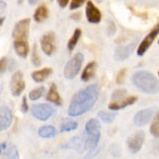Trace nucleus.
Listing matches in <instances>:
<instances>
[{
	"label": "nucleus",
	"instance_id": "1",
	"mask_svg": "<svg viewBox=\"0 0 159 159\" xmlns=\"http://www.w3.org/2000/svg\"><path fill=\"white\" fill-rule=\"evenodd\" d=\"M98 98L99 87L97 84L89 85L86 88L81 89L72 97L68 108V115L70 117L82 116L94 106Z\"/></svg>",
	"mask_w": 159,
	"mask_h": 159
},
{
	"label": "nucleus",
	"instance_id": "2",
	"mask_svg": "<svg viewBox=\"0 0 159 159\" xmlns=\"http://www.w3.org/2000/svg\"><path fill=\"white\" fill-rule=\"evenodd\" d=\"M132 82L139 90L145 93H156L159 90V82L153 73L148 71H137L133 74Z\"/></svg>",
	"mask_w": 159,
	"mask_h": 159
},
{
	"label": "nucleus",
	"instance_id": "3",
	"mask_svg": "<svg viewBox=\"0 0 159 159\" xmlns=\"http://www.w3.org/2000/svg\"><path fill=\"white\" fill-rule=\"evenodd\" d=\"M86 133V147L88 148H94L98 145L101 132H100L99 121L96 119H91L86 123L85 126Z\"/></svg>",
	"mask_w": 159,
	"mask_h": 159
},
{
	"label": "nucleus",
	"instance_id": "4",
	"mask_svg": "<svg viewBox=\"0 0 159 159\" xmlns=\"http://www.w3.org/2000/svg\"><path fill=\"white\" fill-rule=\"evenodd\" d=\"M84 61V56L82 53H76L70 61L66 64L64 69V76L68 80H72L79 74Z\"/></svg>",
	"mask_w": 159,
	"mask_h": 159
},
{
	"label": "nucleus",
	"instance_id": "5",
	"mask_svg": "<svg viewBox=\"0 0 159 159\" xmlns=\"http://www.w3.org/2000/svg\"><path fill=\"white\" fill-rule=\"evenodd\" d=\"M32 116L40 121H47L49 118L54 115L55 109L51 105L42 103V104H34L32 106Z\"/></svg>",
	"mask_w": 159,
	"mask_h": 159
},
{
	"label": "nucleus",
	"instance_id": "6",
	"mask_svg": "<svg viewBox=\"0 0 159 159\" xmlns=\"http://www.w3.org/2000/svg\"><path fill=\"white\" fill-rule=\"evenodd\" d=\"M30 18L21 19L15 25L13 29V37L15 40H27L29 35L30 28Z\"/></svg>",
	"mask_w": 159,
	"mask_h": 159
},
{
	"label": "nucleus",
	"instance_id": "7",
	"mask_svg": "<svg viewBox=\"0 0 159 159\" xmlns=\"http://www.w3.org/2000/svg\"><path fill=\"white\" fill-rule=\"evenodd\" d=\"M40 46H42V50L46 55H52L56 50L54 33L48 32L43 34L40 38Z\"/></svg>",
	"mask_w": 159,
	"mask_h": 159
},
{
	"label": "nucleus",
	"instance_id": "8",
	"mask_svg": "<svg viewBox=\"0 0 159 159\" xmlns=\"http://www.w3.org/2000/svg\"><path fill=\"white\" fill-rule=\"evenodd\" d=\"M158 34H159V24L156 25L155 28H154L147 36H145L144 39L140 43L139 47H138V49H137L138 56H142L145 54V52H147L148 50V48L151 47V45L154 43V40H155V38L157 37Z\"/></svg>",
	"mask_w": 159,
	"mask_h": 159
},
{
	"label": "nucleus",
	"instance_id": "9",
	"mask_svg": "<svg viewBox=\"0 0 159 159\" xmlns=\"http://www.w3.org/2000/svg\"><path fill=\"white\" fill-rule=\"evenodd\" d=\"M25 84L24 80V74L20 71H17L12 75L11 79V91L12 94L15 97H18L21 94V92L25 90Z\"/></svg>",
	"mask_w": 159,
	"mask_h": 159
},
{
	"label": "nucleus",
	"instance_id": "10",
	"mask_svg": "<svg viewBox=\"0 0 159 159\" xmlns=\"http://www.w3.org/2000/svg\"><path fill=\"white\" fill-rule=\"evenodd\" d=\"M144 137H145L144 133L141 132V130L130 136L129 140H127V147H129L130 152L132 153L139 152L140 148L143 145V142H144Z\"/></svg>",
	"mask_w": 159,
	"mask_h": 159
},
{
	"label": "nucleus",
	"instance_id": "11",
	"mask_svg": "<svg viewBox=\"0 0 159 159\" xmlns=\"http://www.w3.org/2000/svg\"><path fill=\"white\" fill-rule=\"evenodd\" d=\"M13 122V112L10 107L1 106L0 107V132L7 130L12 125Z\"/></svg>",
	"mask_w": 159,
	"mask_h": 159
},
{
	"label": "nucleus",
	"instance_id": "12",
	"mask_svg": "<svg viewBox=\"0 0 159 159\" xmlns=\"http://www.w3.org/2000/svg\"><path fill=\"white\" fill-rule=\"evenodd\" d=\"M86 17L90 24H99L101 21V12L99 11V9L94 6L92 1H88L86 4Z\"/></svg>",
	"mask_w": 159,
	"mask_h": 159
},
{
	"label": "nucleus",
	"instance_id": "13",
	"mask_svg": "<svg viewBox=\"0 0 159 159\" xmlns=\"http://www.w3.org/2000/svg\"><path fill=\"white\" fill-rule=\"evenodd\" d=\"M154 114V108H147L140 110L139 112L136 114L134 118V123L137 126H144L145 124H148L150 122L151 118L153 117Z\"/></svg>",
	"mask_w": 159,
	"mask_h": 159
},
{
	"label": "nucleus",
	"instance_id": "14",
	"mask_svg": "<svg viewBox=\"0 0 159 159\" xmlns=\"http://www.w3.org/2000/svg\"><path fill=\"white\" fill-rule=\"evenodd\" d=\"M135 48H136V42H132L126 46L119 47L116 50V53H115V58H116L117 61L126 60V58H129V56L132 55V53L134 52Z\"/></svg>",
	"mask_w": 159,
	"mask_h": 159
},
{
	"label": "nucleus",
	"instance_id": "15",
	"mask_svg": "<svg viewBox=\"0 0 159 159\" xmlns=\"http://www.w3.org/2000/svg\"><path fill=\"white\" fill-rule=\"evenodd\" d=\"M136 101H137V97H134V96L129 97V98H126V99L119 100V101H112L111 103L108 105V108L111 110H119L121 108H124V107L134 104Z\"/></svg>",
	"mask_w": 159,
	"mask_h": 159
},
{
	"label": "nucleus",
	"instance_id": "16",
	"mask_svg": "<svg viewBox=\"0 0 159 159\" xmlns=\"http://www.w3.org/2000/svg\"><path fill=\"white\" fill-rule=\"evenodd\" d=\"M14 49L20 57L25 58L29 53V43L28 40H14Z\"/></svg>",
	"mask_w": 159,
	"mask_h": 159
},
{
	"label": "nucleus",
	"instance_id": "17",
	"mask_svg": "<svg viewBox=\"0 0 159 159\" xmlns=\"http://www.w3.org/2000/svg\"><path fill=\"white\" fill-rule=\"evenodd\" d=\"M46 99H47L49 102L54 103L55 105H58V106L61 105V98L60 93H58L55 84H52V85H51L49 91H48V93H47V97H46Z\"/></svg>",
	"mask_w": 159,
	"mask_h": 159
},
{
	"label": "nucleus",
	"instance_id": "18",
	"mask_svg": "<svg viewBox=\"0 0 159 159\" xmlns=\"http://www.w3.org/2000/svg\"><path fill=\"white\" fill-rule=\"evenodd\" d=\"M96 69H97V63L96 61H90L83 70V73H82V76H81L82 81L87 82L93 78L94 74H96Z\"/></svg>",
	"mask_w": 159,
	"mask_h": 159
},
{
	"label": "nucleus",
	"instance_id": "19",
	"mask_svg": "<svg viewBox=\"0 0 159 159\" xmlns=\"http://www.w3.org/2000/svg\"><path fill=\"white\" fill-rule=\"evenodd\" d=\"M52 73V69L51 68H43L40 70H36L32 73V79L34 80L36 83H42L45 80H47L48 76Z\"/></svg>",
	"mask_w": 159,
	"mask_h": 159
},
{
	"label": "nucleus",
	"instance_id": "20",
	"mask_svg": "<svg viewBox=\"0 0 159 159\" xmlns=\"http://www.w3.org/2000/svg\"><path fill=\"white\" fill-rule=\"evenodd\" d=\"M48 15H49V11H48L46 6H40L36 9L34 13V20L36 22H43V20L47 19Z\"/></svg>",
	"mask_w": 159,
	"mask_h": 159
},
{
	"label": "nucleus",
	"instance_id": "21",
	"mask_svg": "<svg viewBox=\"0 0 159 159\" xmlns=\"http://www.w3.org/2000/svg\"><path fill=\"white\" fill-rule=\"evenodd\" d=\"M38 135L42 138H52L56 135V129L52 125H45L38 129Z\"/></svg>",
	"mask_w": 159,
	"mask_h": 159
},
{
	"label": "nucleus",
	"instance_id": "22",
	"mask_svg": "<svg viewBox=\"0 0 159 159\" xmlns=\"http://www.w3.org/2000/svg\"><path fill=\"white\" fill-rule=\"evenodd\" d=\"M81 34H82V31L80 29H76L75 31H74L73 35L71 36V38L69 39L68 42V50L69 51H72L74 50V48H75L76 43H78L80 37H81Z\"/></svg>",
	"mask_w": 159,
	"mask_h": 159
},
{
	"label": "nucleus",
	"instance_id": "23",
	"mask_svg": "<svg viewBox=\"0 0 159 159\" xmlns=\"http://www.w3.org/2000/svg\"><path fill=\"white\" fill-rule=\"evenodd\" d=\"M100 119L105 123H111L117 117L116 112H108V111H100L98 114Z\"/></svg>",
	"mask_w": 159,
	"mask_h": 159
},
{
	"label": "nucleus",
	"instance_id": "24",
	"mask_svg": "<svg viewBox=\"0 0 159 159\" xmlns=\"http://www.w3.org/2000/svg\"><path fill=\"white\" fill-rule=\"evenodd\" d=\"M4 159H19V154L15 145H10L7 148V152L4 154Z\"/></svg>",
	"mask_w": 159,
	"mask_h": 159
},
{
	"label": "nucleus",
	"instance_id": "25",
	"mask_svg": "<svg viewBox=\"0 0 159 159\" xmlns=\"http://www.w3.org/2000/svg\"><path fill=\"white\" fill-rule=\"evenodd\" d=\"M78 122L68 120V121H65L61 125V132H71V130L78 129Z\"/></svg>",
	"mask_w": 159,
	"mask_h": 159
},
{
	"label": "nucleus",
	"instance_id": "26",
	"mask_svg": "<svg viewBox=\"0 0 159 159\" xmlns=\"http://www.w3.org/2000/svg\"><path fill=\"white\" fill-rule=\"evenodd\" d=\"M43 92H45V87L43 86L38 87V88L33 89V90H31L29 92V98L30 100H32V101H36L40 97H43Z\"/></svg>",
	"mask_w": 159,
	"mask_h": 159
},
{
	"label": "nucleus",
	"instance_id": "27",
	"mask_svg": "<svg viewBox=\"0 0 159 159\" xmlns=\"http://www.w3.org/2000/svg\"><path fill=\"white\" fill-rule=\"evenodd\" d=\"M151 134L153 136H155L156 138H159V112L156 115L155 119L151 124V129H150Z\"/></svg>",
	"mask_w": 159,
	"mask_h": 159
},
{
	"label": "nucleus",
	"instance_id": "28",
	"mask_svg": "<svg viewBox=\"0 0 159 159\" xmlns=\"http://www.w3.org/2000/svg\"><path fill=\"white\" fill-rule=\"evenodd\" d=\"M31 61H32V64L34 66H40V64H42V61H40V56L38 55V51H37V47L36 45H34V47H33V50H32V57H31Z\"/></svg>",
	"mask_w": 159,
	"mask_h": 159
},
{
	"label": "nucleus",
	"instance_id": "29",
	"mask_svg": "<svg viewBox=\"0 0 159 159\" xmlns=\"http://www.w3.org/2000/svg\"><path fill=\"white\" fill-rule=\"evenodd\" d=\"M125 96H126V90H124V89H117L112 93L111 99L112 101H119V100L124 99Z\"/></svg>",
	"mask_w": 159,
	"mask_h": 159
},
{
	"label": "nucleus",
	"instance_id": "30",
	"mask_svg": "<svg viewBox=\"0 0 159 159\" xmlns=\"http://www.w3.org/2000/svg\"><path fill=\"white\" fill-rule=\"evenodd\" d=\"M7 64H9V60L7 57L0 58V75H2L7 69Z\"/></svg>",
	"mask_w": 159,
	"mask_h": 159
},
{
	"label": "nucleus",
	"instance_id": "31",
	"mask_svg": "<svg viewBox=\"0 0 159 159\" xmlns=\"http://www.w3.org/2000/svg\"><path fill=\"white\" fill-rule=\"evenodd\" d=\"M125 74H126V69H122V70L119 71V73H118V75H117V78H116L117 84H122L123 82H124Z\"/></svg>",
	"mask_w": 159,
	"mask_h": 159
},
{
	"label": "nucleus",
	"instance_id": "32",
	"mask_svg": "<svg viewBox=\"0 0 159 159\" xmlns=\"http://www.w3.org/2000/svg\"><path fill=\"white\" fill-rule=\"evenodd\" d=\"M85 2V0H71L70 2V10H75L82 6Z\"/></svg>",
	"mask_w": 159,
	"mask_h": 159
},
{
	"label": "nucleus",
	"instance_id": "33",
	"mask_svg": "<svg viewBox=\"0 0 159 159\" xmlns=\"http://www.w3.org/2000/svg\"><path fill=\"white\" fill-rule=\"evenodd\" d=\"M28 110H29V105H28L27 98L24 97L21 101V111L24 112V114H25V112H28Z\"/></svg>",
	"mask_w": 159,
	"mask_h": 159
},
{
	"label": "nucleus",
	"instance_id": "34",
	"mask_svg": "<svg viewBox=\"0 0 159 159\" xmlns=\"http://www.w3.org/2000/svg\"><path fill=\"white\" fill-rule=\"evenodd\" d=\"M7 3L3 1V0H0V15L4 14V12H6L7 10Z\"/></svg>",
	"mask_w": 159,
	"mask_h": 159
},
{
	"label": "nucleus",
	"instance_id": "35",
	"mask_svg": "<svg viewBox=\"0 0 159 159\" xmlns=\"http://www.w3.org/2000/svg\"><path fill=\"white\" fill-rule=\"evenodd\" d=\"M108 28L110 29V31H108V35H112V34H114V33H115V31H116V27H115L114 22L110 21V22H109Z\"/></svg>",
	"mask_w": 159,
	"mask_h": 159
},
{
	"label": "nucleus",
	"instance_id": "36",
	"mask_svg": "<svg viewBox=\"0 0 159 159\" xmlns=\"http://www.w3.org/2000/svg\"><path fill=\"white\" fill-rule=\"evenodd\" d=\"M7 142L0 143V155H1V154L7 150Z\"/></svg>",
	"mask_w": 159,
	"mask_h": 159
},
{
	"label": "nucleus",
	"instance_id": "37",
	"mask_svg": "<svg viewBox=\"0 0 159 159\" xmlns=\"http://www.w3.org/2000/svg\"><path fill=\"white\" fill-rule=\"evenodd\" d=\"M57 2L61 7H66V6H67L68 2H69V0H57Z\"/></svg>",
	"mask_w": 159,
	"mask_h": 159
},
{
	"label": "nucleus",
	"instance_id": "38",
	"mask_svg": "<svg viewBox=\"0 0 159 159\" xmlns=\"http://www.w3.org/2000/svg\"><path fill=\"white\" fill-rule=\"evenodd\" d=\"M29 1V4H31V6H34V4H36L37 2H39L40 0H28Z\"/></svg>",
	"mask_w": 159,
	"mask_h": 159
},
{
	"label": "nucleus",
	"instance_id": "39",
	"mask_svg": "<svg viewBox=\"0 0 159 159\" xmlns=\"http://www.w3.org/2000/svg\"><path fill=\"white\" fill-rule=\"evenodd\" d=\"M3 21H4V17H0V25L3 24Z\"/></svg>",
	"mask_w": 159,
	"mask_h": 159
},
{
	"label": "nucleus",
	"instance_id": "40",
	"mask_svg": "<svg viewBox=\"0 0 159 159\" xmlns=\"http://www.w3.org/2000/svg\"><path fill=\"white\" fill-rule=\"evenodd\" d=\"M96 1H97V2H102L103 0H96Z\"/></svg>",
	"mask_w": 159,
	"mask_h": 159
},
{
	"label": "nucleus",
	"instance_id": "41",
	"mask_svg": "<svg viewBox=\"0 0 159 159\" xmlns=\"http://www.w3.org/2000/svg\"><path fill=\"white\" fill-rule=\"evenodd\" d=\"M158 74H159V71H158Z\"/></svg>",
	"mask_w": 159,
	"mask_h": 159
},
{
	"label": "nucleus",
	"instance_id": "42",
	"mask_svg": "<svg viewBox=\"0 0 159 159\" xmlns=\"http://www.w3.org/2000/svg\"><path fill=\"white\" fill-rule=\"evenodd\" d=\"M158 43H159V40H158Z\"/></svg>",
	"mask_w": 159,
	"mask_h": 159
}]
</instances>
